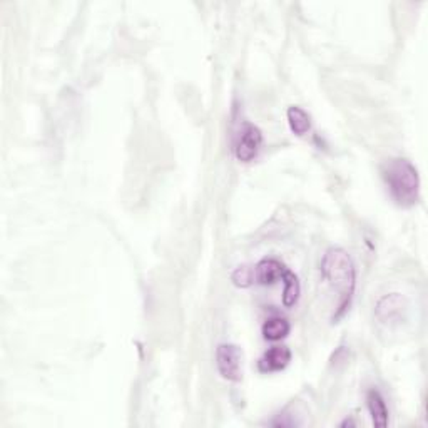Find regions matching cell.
<instances>
[{
    "label": "cell",
    "mask_w": 428,
    "mask_h": 428,
    "mask_svg": "<svg viewBox=\"0 0 428 428\" xmlns=\"http://www.w3.org/2000/svg\"><path fill=\"white\" fill-rule=\"evenodd\" d=\"M286 268L283 266L280 261L276 259H263L256 264L254 268V280L261 285H273L278 280H283V274H285Z\"/></svg>",
    "instance_id": "cell-7"
},
{
    "label": "cell",
    "mask_w": 428,
    "mask_h": 428,
    "mask_svg": "<svg viewBox=\"0 0 428 428\" xmlns=\"http://www.w3.org/2000/svg\"><path fill=\"white\" fill-rule=\"evenodd\" d=\"M291 360V351L286 347H274L266 351L259 360V370L264 373H271V371H280L286 368L288 363Z\"/></svg>",
    "instance_id": "cell-6"
},
{
    "label": "cell",
    "mask_w": 428,
    "mask_h": 428,
    "mask_svg": "<svg viewBox=\"0 0 428 428\" xmlns=\"http://www.w3.org/2000/svg\"><path fill=\"white\" fill-rule=\"evenodd\" d=\"M263 144V134L258 128L253 124L246 123L243 129L240 131L238 141L235 146V154L241 162L253 161L256 156L259 154V149Z\"/></svg>",
    "instance_id": "cell-4"
},
{
    "label": "cell",
    "mask_w": 428,
    "mask_h": 428,
    "mask_svg": "<svg viewBox=\"0 0 428 428\" xmlns=\"http://www.w3.org/2000/svg\"><path fill=\"white\" fill-rule=\"evenodd\" d=\"M283 281H285V293H283V305L286 308H291V306L296 305L298 298H300V281L298 278L293 274L291 271H285L283 274Z\"/></svg>",
    "instance_id": "cell-11"
},
{
    "label": "cell",
    "mask_w": 428,
    "mask_h": 428,
    "mask_svg": "<svg viewBox=\"0 0 428 428\" xmlns=\"http://www.w3.org/2000/svg\"><path fill=\"white\" fill-rule=\"evenodd\" d=\"M407 308V300L400 293H392V295H387L378 301V305H376V316H378V320L383 325H393L405 318Z\"/></svg>",
    "instance_id": "cell-5"
},
{
    "label": "cell",
    "mask_w": 428,
    "mask_h": 428,
    "mask_svg": "<svg viewBox=\"0 0 428 428\" xmlns=\"http://www.w3.org/2000/svg\"><path fill=\"white\" fill-rule=\"evenodd\" d=\"M216 365L223 378L231 381H240L243 378V353L236 345L225 343V345L218 347Z\"/></svg>",
    "instance_id": "cell-3"
},
{
    "label": "cell",
    "mask_w": 428,
    "mask_h": 428,
    "mask_svg": "<svg viewBox=\"0 0 428 428\" xmlns=\"http://www.w3.org/2000/svg\"><path fill=\"white\" fill-rule=\"evenodd\" d=\"M366 402H368V410L373 420L375 427H387L388 425V408L385 405V400L376 390H370L366 395Z\"/></svg>",
    "instance_id": "cell-8"
},
{
    "label": "cell",
    "mask_w": 428,
    "mask_h": 428,
    "mask_svg": "<svg viewBox=\"0 0 428 428\" xmlns=\"http://www.w3.org/2000/svg\"><path fill=\"white\" fill-rule=\"evenodd\" d=\"M231 278H232V283H235L236 286L248 288L253 285V281H254V269L249 266H240L235 273H232Z\"/></svg>",
    "instance_id": "cell-12"
},
{
    "label": "cell",
    "mask_w": 428,
    "mask_h": 428,
    "mask_svg": "<svg viewBox=\"0 0 428 428\" xmlns=\"http://www.w3.org/2000/svg\"><path fill=\"white\" fill-rule=\"evenodd\" d=\"M288 123H290L291 131L295 133L296 136H305V134L311 129L310 116L296 106H293L288 109Z\"/></svg>",
    "instance_id": "cell-9"
},
{
    "label": "cell",
    "mask_w": 428,
    "mask_h": 428,
    "mask_svg": "<svg viewBox=\"0 0 428 428\" xmlns=\"http://www.w3.org/2000/svg\"><path fill=\"white\" fill-rule=\"evenodd\" d=\"M383 179L398 206L410 208L418 203L420 178L410 161L390 159L383 167Z\"/></svg>",
    "instance_id": "cell-2"
},
{
    "label": "cell",
    "mask_w": 428,
    "mask_h": 428,
    "mask_svg": "<svg viewBox=\"0 0 428 428\" xmlns=\"http://www.w3.org/2000/svg\"><path fill=\"white\" fill-rule=\"evenodd\" d=\"M321 274L342 295V303H339V311L337 315L342 316L345 313L348 305H350L353 291H355V264L348 256L345 249L332 248L327 251L321 261Z\"/></svg>",
    "instance_id": "cell-1"
},
{
    "label": "cell",
    "mask_w": 428,
    "mask_h": 428,
    "mask_svg": "<svg viewBox=\"0 0 428 428\" xmlns=\"http://www.w3.org/2000/svg\"><path fill=\"white\" fill-rule=\"evenodd\" d=\"M290 333V323L285 318H271L263 325V337L269 342H278Z\"/></svg>",
    "instance_id": "cell-10"
}]
</instances>
